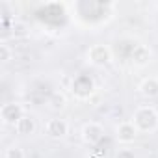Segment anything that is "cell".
<instances>
[{
    "mask_svg": "<svg viewBox=\"0 0 158 158\" xmlns=\"http://www.w3.org/2000/svg\"><path fill=\"white\" fill-rule=\"evenodd\" d=\"M130 121L134 123L138 132L151 134V132H154L158 128V112L152 106H139V108L134 110Z\"/></svg>",
    "mask_w": 158,
    "mask_h": 158,
    "instance_id": "cell-1",
    "label": "cell"
},
{
    "mask_svg": "<svg viewBox=\"0 0 158 158\" xmlns=\"http://www.w3.org/2000/svg\"><path fill=\"white\" fill-rule=\"evenodd\" d=\"M88 61L95 67H104L112 61V50L108 45H102V43H97V45H91L89 50H88Z\"/></svg>",
    "mask_w": 158,
    "mask_h": 158,
    "instance_id": "cell-2",
    "label": "cell"
},
{
    "mask_svg": "<svg viewBox=\"0 0 158 158\" xmlns=\"http://www.w3.org/2000/svg\"><path fill=\"white\" fill-rule=\"evenodd\" d=\"M24 115H26L24 114V108L19 102H6V104H2V108H0V119H2L4 125L15 127Z\"/></svg>",
    "mask_w": 158,
    "mask_h": 158,
    "instance_id": "cell-3",
    "label": "cell"
},
{
    "mask_svg": "<svg viewBox=\"0 0 158 158\" xmlns=\"http://www.w3.org/2000/svg\"><path fill=\"white\" fill-rule=\"evenodd\" d=\"M102 138H104V127L101 123L89 121L82 127V139L88 145H97V143L102 141Z\"/></svg>",
    "mask_w": 158,
    "mask_h": 158,
    "instance_id": "cell-4",
    "label": "cell"
},
{
    "mask_svg": "<svg viewBox=\"0 0 158 158\" xmlns=\"http://www.w3.org/2000/svg\"><path fill=\"white\" fill-rule=\"evenodd\" d=\"M45 132H47V136L52 138V139H61V138H65L67 132H69V123H67L65 119H60V117L50 119V121L47 123V127H45Z\"/></svg>",
    "mask_w": 158,
    "mask_h": 158,
    "instance_id": "cell-5",
    "label": "cell"
},
{
    "mask_svg": "<svg viewBox=\"0 0 158 158\" xmlns=\"http://www.w3.org/2000/svg\"><path fill=\"white\" fill-rule=\"evenodd\" d=\"M138 134L139 132H138V128L134 127L132 121H123L115 128V138H117L119 143H132L138 138Z\"/></svg>",
    "mask_w": 158,
    "mask_h": 158,
    "instance_id": "cell-6",
    "label": "cell"
},
{
    "mask_svg": "<svg viewBox=\"0 0 158 158\" xmlns=\"http://www.w3.org/2000/svg\"><path fill=\"white\" fill-rule=\"evenodd\" d=\"M95 86H93V80L89 76H76L74 82H73V93L78 97V99H88L91 93H93Z\"/></svg>",
    "mask_w": 158,
    "mask_h": 158,
    "instance_id": "cell-7",
    "label": "cell"
},
{
    "mask_svg": "<svg viewBox=\"0 0 158 158\" xmlns=\"http://www.w3.org/2000/svg\"><path fill=\"white\" fill-rule=\"evenodd\" d=\"M130 60H132V63L136 67H145V65L151 63L152 52H151V48L147 45H136L132 48V52H130Z\"/></svg>",
    "mask_w": 158,
    "mask_h": 158,
    "instance_id": "cell-8",
    "label": "cell"
},
{
    "mask_svg": "<svg viewBox=\"0 0 158 158\" xmlns=\"http://www.w3.org/2000/svg\"><path fill=\"white\" fill-rule=\"evenodd\" d=\"M138 89H139V93H141L145 99H154V97H158V78H156V76L143 78Z\"/></svg>",
    "mask_w": 158,
    "mask_h": 158,
    "instance_id": "cell-9",
    "label": "cell"
},
{
    "mask_svg": "<svg viewBox=\"0 0 158 158\" xmlns=\"http://www.w3.org/2000/svg\"><path fill=\"white\" fill-rule=\"evenodd\" d=\"M15 130H17V134H21V136H30V134H34V132H35V119L26 114V115L15 125Z\"/></svg>",
    "mask_w": 158,
    "mask_h": 158,
    "instance_id": "cell-10",
    "label": "cell"
},
{
    "mask_svg": "<svg viewBox=\"0 0 158 158\" xmlns=\"http://www.w3.org/2000/svg\"><path fill=\"white\" fill-rule=\"evenodd\" d=\"M48 106H50V110H54V112H61V110L67 106L65 95L60 93V91H54V93L48 97Z\"/></svg>",
    "mask_w": 158,
    "mask_h": 158,
    "instance_id": "cell-11",
    "label": "cell"
},
{
    "mask_svg": "<svg viewBox=\"0 0 158 158\" xmlns=\"http://www.w3.org/2000/svg\"><path fill=\"white\" fill-rule=\"evenodd\" d=\"M11 35H13L15 39L28 37V35H30V28H28V24L23 23V21H13V24H11Z\"/></svg>",
    "mask_w": 158,
    "mask_h": 158,
    "instance_id": "cell-12",
    "label": "cell"
},
{
    "mask_svg": "<svg viewBox=\"0 0 158 158\" xmlns=\"http://www.w3.org/2000/svg\"><path fill=\"white\" fill-rule=\"evenodd\" d=\"M4 158H26V154H24V151H23L21 145H11V147L6 149Z\"/></svg>",
    "mask_w": 158,
    "mask_h": 158,
    "instance_id": "cell-13",
    "label": "cell"
},
{
    "mask_svg": "<svg viewBox=\"0 0 158 158\" xmlns=\"http://www.w3.org/2000/svg\"><path fill=\"white\" fill-rule=\"evenodd\" d=\"M11 56H13V52H11L10 45H6V43L0 45V61H2V63H8V61L11 60Z\"/></svg>",
    "mask_w": 158,
    "mask_h": 158,
    "instance_id": "cell-14",
    "label": "cell"
},
{
    "mask_svg": "<svg viewBox=\"0 0 158 158\" xmlns=\"http://www.w3.org/2000/svg\"><path fill=\"white\" fill-rule=\"evenodd\" d=\"M115 158H136V154H134L132 149H119Z\"/></svg>",
    "mask_w": 158,
    "mask_h": 158,
    "instance_id": "cell-15",
    "label": "cell"
}]
</instances>
